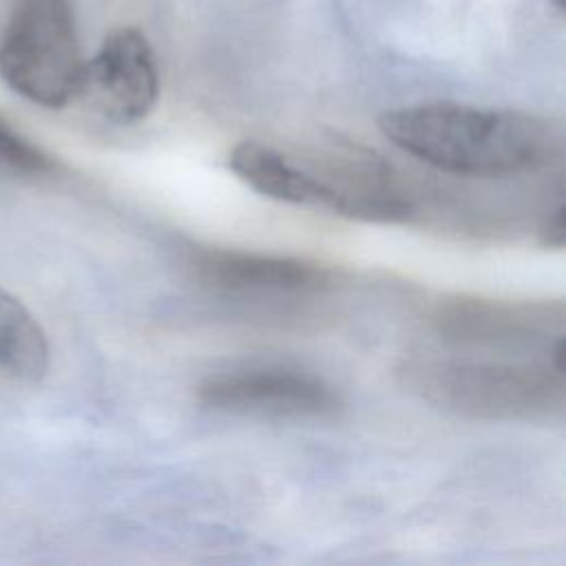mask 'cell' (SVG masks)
Here are the masks:
<instances>
[{
	"label": "cell",
	"mask_w": 566,
	"mask_h": 566,
	"mask_svg": "<svg viewBox=\"0 0 566 566\" xmlns=\"http://www.w3.org/2000/svg\"><path fill=\"white\" fill-rule=\"evenodd\" d=\"M77 97L113 124L142 122L159 97V71L148 38L135 27L111 31L97 53L84 60Z\"/></svg>",
	"instance_id": "8992f818"
},
{
	"label": "cell",
	"mask_w": 566,
	"mask_h": 566,
	"mask_svg": "<svg viewBox=\"0 0 566 566\" xmlns=\"http://www.w3.org/2000/svg\"><path fill=\"white\" fill-rule=\"evenodd\" d=\"M564 303L497 301L453 296L438 303L433 321L438 332L462 345L491 349L546 347L564 358Z\"/></svg>",
	"instance_id": "5b68a950"
},
{
	"label": "cell",
	"mask_w": 566,
	"mask_h": 566,
	"mask_svg": "<svg viewBox=\"0 0 566 566\" xmlns=\"http://www.w3.org/2000/svg\"><path fill=\"white\" fill-rule=\"evenodd\" d=\"M84 57L73 0H15L0 38V77L24 99L62 108L77 97Z\"/></svg>",
	"instance_id": "3957f363"
},
{
	"label": "cell",
	"mask_w": 566,
	"mask_h": 566,
	"mask_svg": "<svg viewBox=\"0 0 566 566\" xmlns=\"http://www.w3.org/2000/svg\"><path fill=\"white\" fill-rule=\"evenodd\" d=\"M197 396L214 411L274 420H327L340 409L332 385L314 374L285 367L214 374L197 387Z\"/></svg>",
	"instance_id": "277c9868"
},
{
	"label": "cell",
	"mask_w": 566,
	"mask_h": 566,
	"mask_svg": "<svg viewBox=\"0 0 566 566\" xmlns=\"http://www.w3.org/2000/svg\"><path fill=\"white\" fill-rule=\"evenodd\" d=\"M228 168L268 199L338 212L340 197L334 186L305 172L265 144L254 139L237 144L228 155Z\"/></svg>",
	"instance_id": "ba28073f"
},
{
	"label": "cell",
	"mask_w": 566,
	"mask_h": 566,
	"mask_svg": "<svg viewBox=\"0 0 566 566\" xmlns=\"http://www.w3.org/2000/svg\"><path fill=\"white\" fill-rule=\"evenodd\" d=\"M0 369L9 376L35 382L49 369L46 334L35 316L0 287Z\"/></svg>",
	"instance_id": "9c48e42d"
},
{
	"label": "cell",
	"mask_w": 566,
	"mask_h": 566,
	"mask_svg": "<svg viewBox=\"0 0 566 566\" xmlns=\"http://www.w3.org/2000/svg\"><path fill=\"white\" fill-rule=\"evenodd\" d=\"M422 402L473 420L535 422L564 413V365L471 358H411L398 369Z\"/></svg>",
	"instance_id": "7a4b0ae2"
},
{
	"label": "cell",
	"mask_w": 566,
	"mask_h": 566,
	"mask_svg": "<svg viewBox=\"0 0 566 566\" xmlns=\"http://www.w3.org/2000/svg\"><path fill=\"white\" fill-rule=\"evenodd\" d=\"M378 128L402 153L462 177L535 172L564 155L562 124L526 111L427 102L382 113Z\"/></svg>",
	"instance_id": "6da1fadb"
},
{
	"label": "cell",
	"mask_w": 566,
	"mask_h": 566,
	"mask_svg": "<svg viewBox=\"0 0 566 566\" xmlns=\"http://www.w3.org/2000/svg\"><path fill=\"white\" fill-rule=\"evenodd\" d=\"M188 268L201 285L226 294H316L334 285V272L321 263L228 248L195 250Z\"/></svg>",
	"instance_id": "52a82bcc"
},
{
	"label": "cell",
	"mask_w": 566,
	"mask_h": 566,
	"mask_svg": "<svg viewBox=\"0 0 566 566\" xmlns=\"http://www.w3.org/2000/svg\"><path fill=\"white\" fill-rule=\"evenodd\" d=\"M542 234V243L548 248H562L564 245V203L559 201L557 208L548 214L546 223L539 230Z\"/></svg>",
	"instance_id": "8fae6325"
},
{
	"label": "cell",
	"mask_w": 566,
	"mask_h": 566,
	"mask_svg": "<svg viewBox=\"0 0 566 566\" xmlns=\"http://www.w3.org/2000/svg\"><path fill=\"white\" fill-rule=\"evenodd\" d=\"M0 166L20 175H49L55 170V159L0 117Z\"/></svg>",
	"instance_id": "30bf717a"
}]
</instances>
